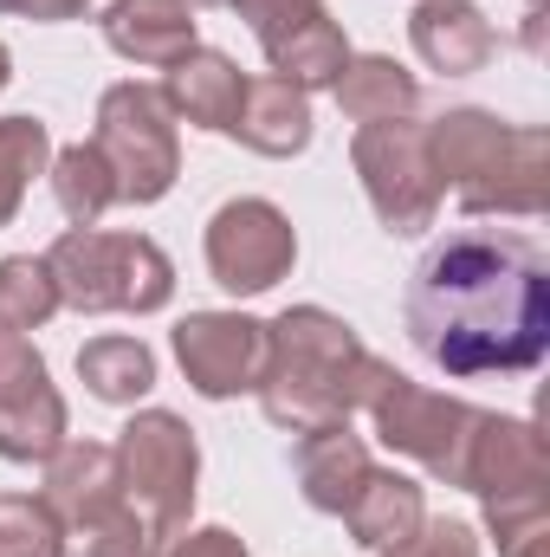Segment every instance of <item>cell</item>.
Segmentation results:
<instances>
[{"mask_svg": "<svg viewBox=\"0 0 550 557\" xmlns=\"http://www.w3.org/2000/svg\"><path fill=\"white\" fill-rule=\"evenodd\" d=\"M409 344L453 383L532 376L550 350V260L512 227H447L402 298Z\"/></svg>", "mask_w": 550, "mask_h": 557, "instance_id": "obj_1", "label": "cell"}, {"mask_svg": "<svg viewBox=\"0 0 550 557\" xmlns=\"http://www.w3.org/2000/svg\"><path fill=\"white\" fill-rule=\"evenodd\" d=\"M396 363L363 350V337L324 311V305H285L266 324V370H260V409L285 434H311L330 421H350L370 409L376 383Z\"/></svg>", "mask_w": 550, "mask_h": 557, "instance_id": "obj_2", "label": "cell"}, {"mask_svg": "<svg viewBox=\"0 0 550 557\" xmlns=\"http://www.w3.org/2000/svg\"><path fill=\"white\" fill-rule=\"evenodd\" d=\"M427 156H434L440 188H453L473 221L479 214H499V221L545 214L550 137L538 124H505L479 104H460L427 124Z\"/></svg>", "mask_w": 550, "mask_h": 557, "instance_id": "obj_3", "label": "cell"}, {"mask_svg": "<svg viewBox=\"0 0 550 557\" xmlns=\"http://www.w3.org/2000/svg\"><path fill=\"white\" fill-rule=\"evenodd\" d=\"M46 267L59 278V305L78 318H149L175 298V267L149 234H104V227H72L46 247Z\"/></svg>", "mask_w": 550, "mask_h": 557, "instance_id": "obj_4", "label": "cell"}, {"mask_svg": "<svg viewBox=\"0 0 550 557\" xmlns=\"http://www.w3.org/2000/svg\"><path fill=\"white\" fill-rule=\"evenodd\" d=\"M117 480L124 499L142 519L149 545L162 552L168 539L188 532L195 493H201V441L175 409H137L117 428Z\"/></svg>", "mask_w": 550, "mask_h": 557, "instance_id": "obj_5", "label": "cell"}, {"mask_svg": "<svg viewBox=\"0 0 550 557\" xmlns=\"http://www.w3.org/2000/svg\"><path fill=\"white\" fill-rule=\"evenodd\" d=\"M91 149L104 156L111 182H117V201L130 208H149L175 188L182 175V137H175V117L162 104L155 85H111L98 98V131H91Z\"/></svg>", "mask_w": 550, "mask_h": 557, "instance_id": "obj_6", "label": "cell"}, {"mask_svg": "<svg viewBox=\"0 0 550 557\" xmlns=\"http://www.w3.org/2000/svg\"><path fill=\"white\" fill-rule=\"evenodd\" d=\"M350 169L389 234H427L440 214V175L427 156V124L396 117V124H363L350 143Z\"/></svg>", "mask_w": 550, "mask_h": 557, "instance_id": "obj_7", "label": "cell"}, {"mask_svg": "<svg viewBox=\"0 0 550 557\" xmlns=\"http://www.w3.org/2000/svg\"><path fill=\"white\" fill-rule=\"evenodd\" d=\"M370 421H376V434H383L389 454H402L421 473L460 486L466 441H473V428H479V409H473V403H460V396H447V389H427V383H414L402 370H389V376L376 383V396H370Z\"/></svg>", "mask_w": 550, "mask_h": 557, "instance_id": "obj_8", "label": "cell"}, {"mask_svg": "<svg viewBox=\"0 0 550 557\" xmlns=\"http://www.w3.org/2000/svg\"><path fill=\"white\" fill-rule=\"evenodd\" d=\"M201 253H208V273H214L221 292L260 298V292H273L278 278H291V267H298V227H291V214L278 201L240 195V201L214 208Z\"/></svg>", "mask_w": 550, "mask_h": 557, "instance_id": "obj_9", "label": "cell"}, {"mask_svg": "<svg viewBox=\"0 0 550 557\" xmlns=\"http://www.w3.org/2000/svg\"><path fill=\"white\" fill-rule=\"evenodd\" d=\"M175 363L188 376L195 396L208 403H234V396H253L260 389V370H266V318H247V311H188L175 331Z\"/></svg>", "mask_w": 550, "mask_h": 557, "instance_id": "obj_10", "label": "cell"}, {"mask_svg": "<svg viewBox=\"0 0 550 557\" xmlns=\"http://www.w3.org/2000/svg\"><path fill=\"white\" fill-rule=\"evenodd\" d=\"M460 493H479V499L550 493L545 434L525 416H492V409H479V428H473V441H466V467H460Z\"/></svg>", "mask_w": 550, "mask_h": 557, "instance_id": "obj_11", "label": "cell"}, {"mask_svg": "<svg viewBox=\"0 0 550 557\" xmlns=\"http://www.w3.org/2000/svg\"><path fill=\"white\" fill-rule=\"evenodd\" d=\"M39 499H46V512L59 519V532H78V525H91V519L130 506V499H124V480H117V447H104V441H65V447L46 460Z\"/></svg>", "mask_w": 550, "mask_h": 557, "instance_id": "obj_12", "label": "cell"}, {"mask_svg": "<svg viewBox=\"0 0 550 557\" xmlns=\"http://www.w3.org/2000/svg\"><path fill=\"white\" fill-rule=\"evenodd\" d=\"M155 91H162L168 117H182V124H195V131H214V137H234L240 98H247V72H240L227 52L195 46V52H182V59L162 72Z\"/></svg>", "mask_w": 550, "mask_h": 557, "instance_id": "obj_13", "label": "cell"}, {"mask_svg": "<svg viewBox=\"0 0 550 557\" xmlns=\"http://www.w3.org/2000/svg\"><path fill=\"white\" fill-rule=\"evenodd\" d=\"M409 46L427 72H447V78H473L492 65L499 52V33L492 20L473 7V0H414L409 13Z\"/></svg>", "mask_w": 550, "mask_h": 557, "instance_id": "obj_14", "label": "cell"}, {"mask_svg": "<svg viewBox=\"0 0 550 557\" xmlns=\"http://www.w3.org/2000/svg\"><path fill=\"white\" fill-rule=\"evenodd\" d=\"M370 447H363V434L350 428V421H330V428H311V434H298V447H291V473H298V493H304V506L311 512H343L350 499H357V486L370 480Z\"/></svg>", "mask_w": 550, "mask_h": 557, "instance_id": "obj_15", "label": "cell"}, {"mask_svg": "<svg viewBox=\"0 0 550 557\" xmlns=\"http://www.w3.org/2000/svg\"><path fill=\"white\" fill-rule=\"evenodd\" d=\"M104 46L142 72H168L182 52H195V7L188 0H111L104 7Z\"/></svg>", "mask_w": 550, "mask_h": 557, "instance_id": "obj_16", "label": "cell"}, {"mask_svg": "<svg viewBox=\"0 0 550 557\" xmlns=\"http://www.w3.org/2000/svg\"><path fill=\"white\" fill-rule=\"evenodd\" d=\"M311 91H298L291 78H247V98H240V117H234V137L247 143L253 156H273V162H291L311 149Z\"/></svg>", "mask_w": 550, "mask_h": 557, "instance_id": "obj_17", "label": "cell"}, {"mask_svg": "<svg viewBox=\"0 0 550 557\" xmlns=\"http://www.w3.org/2000/svg\"><path fill=\"white\" fill-rule=\"evenodd\" d=\"M343 525H350V539L363 545V552H396V545H409L414 532H421V519H427V499H421V480L409 473H396V467H370V480L357 486V499L337 512Z\"/></svg>", "mask_w": 550, "mask_h": 557, "instance_id": "obj_18", "label": "cell"}, {"mask_svg": "<svg viewBox=\"0 0 550 557\" xmlns=\"http://www.w3.org/2000/svg\"><path fill=\"white\" fill-rule=\"evenodd\" d=\"M72 416H65V396L52 389V370L46 376H33V383H20V389H7L0 396V460H13V467H46L72 434Z\"/></svg>", "mask_w": 550, "mask_h": 557, "instance_id": "obj_19", "label": "cell"}, {"mask_svg": "<svg viewBox=\"0 0 550 557\" xmlns=\"http://www.w3.org/2000/svg\"><path fill=\"white\" fill-rule=\"evenodd\" d=\"M330 98H337V111L350 124H396V117H414L421 78L402 59H389V52H350V65L330 85Z\"/></svg>", "mask_w": 550, "mask_h": 557, "instance_id": "obj_20", "label": "cell"}, {"mask_svg": "<svg viewBox=\"0 0 550 557\" xmlns=\"http://www.w3.org/2000/svg\"><path fill=\"white\" fill-rule=\"evenodd\" d=\"M78 383L98 396V403H111V409H137L142 396L155 389V350L142 344V337H91L85 350H78Z\"/></svg>", "mask_w": 550, "mask_h": 557, "instance_id": "obj_21", "label": "cell"}, {"mask_svg": "<svg viewBox=\"0 0 550 557\" xmlns=\"http://www.w3.org/2000/svg\"><path fill=\"white\" fill-rule=\"evenodd\" d=\"M46 175H52V201H59V214H65L72 227H98V221L117 208V182H111V169H104V156H98L91 143L52 149Z\"/></svg>", "mask_w": 550, "mask_h": 557, "instance_id": "obj_22", "label": "cell"}, {"mask_svg": "<svg viewBox=\"0 0 550 557\" xmlns=\"http://www.w3.org/2000/svg\"><path fill=\"white\" fill-rule=\"evenodd\" d=\"M266 65H273L278 78H291L298 91H330L343 78V65H350V39H343V26L330 13H317L311 26H298L285 46L266 52Z\"/></svg>", "mask_w": 550, "mask_h": 557, "instance_id": "obj_23", "label": "cell"}, {"mask_svg": "<svg viewBox=\"0 0 550 557\" xmlns=\"http://www.w3.org/2000/svg\"><path fill=\"white\" fill-rule=\"evenodd\" d=\"M65 305H59V278L46 267V253H7L0 260V331L26 337L39 324H52Z\"/></svg>", "mask_w": 550, "mask_h": 557, "instance_id": "obj_24", "label": "cell"}, {"mask_svg": "<svg viewBox=\"0 0 550 557\" xmlns=\"http://www.w3.org/2000/svg\"><path fill=\"white\" fill-rule=\"evenodd\" d=\"M52 162V131L39 117H0V227H13L33 175H46Z\"/></svg>", "mask_w": 550, "mask_h": 557, "instance_id": "obj_25", "label": "cell"}, {"mask_svg": "<svg viewBox=\"0 0 550 557\" xmlns=\"http://www.w3.org/2000/svg\"><path fill=\"white\" fill-rule=\"evenodd\" d=\"M0 557H65V532L39 493H0Z\"/></svg>", "mask_w": 550, "mask_h": 557, "instance_id": "obj_26", "label": "cell"}, {"mask_svg": "<svg viewBox=\"0 0 550 557\" xmlns=\"http://www.w3.org/2000/svg\"><path fill=\"white\" fill-rule=\"evenodd\" d=\"M486 532L499 539V557H545V545H550V493L486 499Z\"/></svg>", "mask_w": 550, "mask_h": 557, "instance_id": "obj_27", "label": "cell"}, {"mask_svg": "<svg viewBox=\"0 0 550 557\" xmlns=\"http://www.w3.org/2000/svg\"><path fill=\"white\" fill-rule=\"evenodd\" d=\"M65 557H155V545H149V532H142L137 512L117 506V512H104V519L65 532Z\"/></svg>", "mask_w": 550, "mask_h": 557, "instance_id": "obj_28", "label": "cell"}, {"mask_svg": "<svg viewBox=\"0 0 550 557\" xmlns=\"http://www.w3.org/2000/svg\"><path fill=\"white\" fill-rule=\"evenodd\" d=\"M247 26H253V39H260V52H273L285 46L298 26H311L317 13H324V0H227Z\"/></svg>", "mask_w": 550, "mask_h": 557, "instance_id": "obj_29", "label": "cell"}, {"mask_svg": "<svg viewBox=\"0 0 550 557\" xmlns=\"http://www.w3.org/2000/svg\"><path fill=\"white\" fill-rule=\"evenodd\" d=\"M383 557H479V532L466 519H421V532L409 545H396Z\"/></svg>", "mask_w": 550, "mask_h": 557, "instance_id": "obj_30", "label": "cell"}, {"mask_svg": "<svg viewBox=\"0 0 550 557\" xmlns=\"http://www.w3.org/2000/svg\"><path fill=\"white\" fill-rule=\"evenodd\" d=\"M162 557H253V552H247V539H240V532H227V525H201V532L168 539Z\"/></svg>", "mask_w": 550, "mask_h": 557, "instance_id": "obj_31", "label": "cell"}, {"mask_svg": "<svg viewBox=\"0 0 550 557\" xmlns=\"http://www.w3.org/2000/svg\"><path fill=\"white\" fill-rule=\"evenodd\" d=\"M91 0H0V13H26V20H46V26H59V20H78Z\"/></svg>", "mask_w": 550, "mask_h": 557, "instance_id": "obj_32", "label": "cell"}, {"mask_svg": "<svg viewBox=\"0 0 550 557\" xmlns=\"http://www.w3.org/2000/svg\"><path fill=\"white\" fill-rule=\"evenodd\" d=\"M7 85H13V52L0 46V91H7Z\"/></svg>", "mask_w": 550, "mask_h": 557, "instance_id": "obj_33", "label": "cell"}, {"mask_svg": "<svg viewBox=\"0 0 550 557\" xmlns=\"http://www.w3.org/2000/svg\"><path fill=\"white\" fill-rule=\"evenodd\" d=\"M188 7H227V0H188Z\"/></svg>", "mask_w": 550, "mask_h": 557, "instance_id": "obj_34", "label": "cell"}, {"mask_svg": "<svg viewBox=\"0 0 550 557\" xmlns=\"http://www.w3.org/2000/svg\"><path fill=\"white\" fill-rule=\"evenodd\" d=\"M532 7H538V0H532Z\"/></svg>", "mask_w": 550, "mask_h": 557, "instance_id": "obj_35", "label": "cell"}]
</instances>
